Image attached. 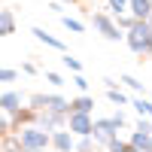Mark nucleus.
Masks as SVG:
<instances>
[{"instance_id":"21","label":"nucleus","mask_w":152,"mask_h":152,"mask_svg":"<svg viewBox=\"0 0 152 152\" xmlns=\"http://www.w3.org/2000/svg\"><path fill=\"white\" fill-rule=\"evenodd\" d=\"M137 131H140V134H149V137H152V122H149V119H140V122H137Z\"/></svg>"},{"instance_id":"19","label":"nucleus","mask_w":152,"mask_h":152,"mask_svg":"<svg viewBox=\"0 0 152 152\" xmlns=\"http://www.w3.org/2000/svg\"><path fill=\"white\" fill-rule=\"evenodd\" d=\"M110 9L116 12V15H122V12L128 9V0H110Z\"/></svg>"},{"instance_id":"23","label":"nucleus","mask_w":152,"mask_h":152,"mask_svg":"<svg viewBox=\"0 0 152 152\" xmlns=\"http://www.w3.org/2000/svg\"><path fill=\"white\" fill-rule=\"evenodd\" d=\"M73 85L79 88V91H85V88H88V79H85V76H79V73H76V76H73Z\"/></svg>"},{"instance_id":"18","label":"nucleus","mask_w":152,"mask_h":152,"mask_svg":"<svg viewBox=\"0 0 152 152\" xmlns=\"http://www.w3.org/2000/svg\"><path fill=\"white\" fill-rule=\"evenodd\" d=\"M107 146H110V152H128V143H122L119 137H113V140H110Z\"/></svg>"},{"instance_id":"3","label":"nucleus","mask_w":152,"mask_h":152,"mask_svg":"<svg viewBox=\"0 0 152 152\" xmlns=\"http://www.w3.org/2000/svg\"><path fill=\"white\" fill-rule=\"evenodd\" d=\"M91 21H94V28H97L100 34H104L110 43H119L122 37H125V34H119V28H116V24H113L107 15H104V12H94V18H91Z\"/></svg>"},{"instance_id":"5","label":"nucleus","mask_w":152,"mask_h":152,"mask_svg":"<svg viewBox=\"0 0 152 152\" xmlns=\"http://www.w3.org/2000/svg\"><path fill=\"white\" fill-rule=\"evenodd\" d=\"M128 9L134 21H146L152 15V0H128Z\"/></svg>"},{"instance_id":"7","label":"nucleus","mask_w":152,"mask_h":152,"mask_svg":"<svg viewBox=\"0 0 152 152\" xmlns=\"http://www.w3.org/2000/svg\"><path fill=\"white\" fill-rule=\"evenodd\" d=\"M52 143H55L58 152H73V137H70V131H55V134H52Z\"/></svg>"},{"instance_id":"14","label":"nucleus","mask_w":152,"mask_h":152,"mask_svg":"<svg viewBox=\"0 0 152 152\" xmlns=\"http://www.w3.org/2000/svg\"><path fill=\"white\" fill-rule=\"evenodd\" d=\"M131 107H134L137 113H140V116H146V119L152 122V100H146V97L140 94V97H137V100H134V104H131Z\"/></svg>"},{"instance_id":"6","label":"nucleus","mask_w":152,"mask_h":152,"mask_svg":"<svg viewBox=\"0 0 152 152\" xmlns=\"http://www.w3.org/2000/svg\"><path fill=\"white\" fill-rule=\"evenodd\" d=\"M0 110H6V113H18V110H21V94H15V91L0 94Z\"/></svg>"},{"instance_id":"4","label":"nucleus","mask_w":152,"mask_h":152,"mask_svg":"<svg viewBox=\"0 0 152 152\" xmlns=\"http://www.w3.org/2000/svg\"><path fill=\"white\" fill-rule=\"evenodd\" d=\"M70 131L79 134V137H91V131H94L91 116H85V113H70Z\"/></svg>"},{"instance_id":"8","label":"nucleus","mask_w":152,"mask_h":152,"mask_svg":"<svg viewBox=\"0 0 152 152\" xmlns=\"http://www.w3.org/2000/svg\"><path fill=\"white\" fill-rule=\"evenodd\" d=\"M46 110H52V113H61V116H64V113L70 110V100H64L61 94H46Z\"/></svg>"},{"instance_id":"11","label":"nucleus","mask_w":152,"mask_h":152,"mask_svg":"<svg viewBox=\"0 0 152 152\" xmlns=\"http://www.w3.org/2000/svg\"><path fill=\"white\" fill-rule=\"evenodd\" d=\"M40 122H43V128H49V131H58V128H61V122H64V116H61V113L46 110L43 116H40Z\"/></svg>"},{"instance_id":"29","label":"nucleus","mask_w":152,"mask_h":152,"mask_svg":"<svg viewBox=\"0 0 152 152\" xmlns=\"http://www.w3.org/2000/svg\"><path fill=\"white\" fill-rule=\"evenodd\" d=\"M6 125H9V122H6V116H0V131H6Z\"/></svg>"},{"instance_id":"13","label":"nucleus","mask_w":152,"mask_h":152,"mask_svg":"<svg viewBox=\"0 0 152 152\" xmlns=\"http://www.w3.org/2000/svg\"><path fill=\"white\" fill-rule=\"evenodd\" d=\"M31 34H34V37H37V40H40V43H46V46H52V49H64V43H61V40H55L52 34H46L43 28H34Z\"/></svg>"},{"instance_id":"30","label":"nucleus","mask_w":152,"mask_h":152,"mask_svg":"<svg viewBox=\"0 0 152 152\" xmlns=\"http://www.w3.org/2000/svg\"><path fill=\"white\" fill-rule=\"evenodd\" d=\"M24 152H28V149H24ZM37 152H46V149H37Z\"/></svg>"},{"instance_id":"17","label":"nucleus","mask_w":152,"mask_h":152,"mask_svg":"<svg viewBox=\"0 0 152 152\" xmlns=\"http://www.w3.org/2000/svg\"><path fill=\"white\" fill-rule=\"evenodd\" d=\"M122 82H125V85H128V88H131V91H140V94H143V82H137V79H134V76H122Z\"/></svg>"},{"instance_id":"27","label":"nucleus","mask_w":152,"mask_h":152,"mask_svg":"<svg viewBox=\"0 0 152 152\" xmlns=\"http://www.w3.org/2000/svg\"><path fill=\"white\" fill-rule=\"evenodd\" d=\"M46 79H49V82H52V85H64V79H61V76H58V73H49V76H46Z\"/></svg>"},{"instance_id":"15","label":"nucleus","mask_w":152,"mask_h":152,"mask_svg":"<svg viewBox=\"0 0 152 152\" xmlns=\"http://www.w3.org/2000/svg\"><path fill=\"white\" fill-rule=\"evenodd\" d=\"M107 97H110L116 107H125V104H128V97H125V94L119 91V88H107Z\"/></svg>"},{"instance_id":"26","label":"nucleus","mask_w":152,"mask_h":152,"mask_svg":"<svg viewBox=\"0 0 152 152\" xmlns=\"http://www.w3.org/2000/svg\"><path fill=\"white\" fill-rule=\"evenodd\" d=\"M119 24H122V28H131V24H134V18H131V15H125V12H122V15H119Z\"/></svg>"},{"instance_id":"9","label":"nucleus","mask_w":152,"mask_h":152,"mask_svg":"<svg viewBox=\"0 0 152 152\" xmlns=\"http://www.w3.org/2000/svg\"><path fill=\"white\" fill-rule=\"evenodd\" d=\"M91 107H94V97H88V94H79L76 100H70V113H91Z\"/></svg>"},{"instance_id":"10","label":"nucleus","mask_w":152,"mask_h":152,"mask_svg":"<svg viewBox=\"0 0 152 152\" xmlns=\"http://www.w3.org/2000/svg\"><path fill=\"white\" fill-rule=\"evenodd\" d=\"M128 146H134L137 152H152V137H149V134H140V131H134V137H131Z\"/></svg>"},{"instance_id":"1","label":"nucleus","mask_w":152,"mask_h":152,"mask_svg":"<svg viewBox=\"0 0 152 152\" xmlns=\"http://www.w3.org/2000/svg\"><path fill=\"white\" fill-rule=\"evenodd\" d=\"M128 46L134 55H152V28L149 21H134L128 28Z\"/></svg>"},{"instance_id":"20","label":"nucleus","mask_w":152,"mask_h":152,"mask_svg":"<svg viewBox=\"0 0 152 152\" xmlns=\"http://www.w3.org/2000/svg\"><path fill=\"white\" fill-rule=\"evenodd\" d=\"M94 149V143H91V137H82L79 143H76V152H91Z\"/></svg>"},{"instance_id":"2","label":"nucleus","mask_w":152,"mask_h":152,"mask_svg":"<svg viewBox=\"0 0 152 152\" xmlns=\"http://www.w3.org/2000/svg\"><path fill=\"white\" fill-rule=\"evenodd\" d=\"M18 143H21V149H28V152H37V149H46L49 143H52V137H49L43 128H28V131H21Z\"/></svg>"},{"instance_id":"16","label":"nucleus","mask_w":152,"mask_h":152,"mask_svg":"<svg viewBox=\"0 0 152 152\" xmlns=\"http://www.w3.org/2000/svg\"><path fill=\"white\" fill-rule=\"evenodd\" d=\"M64 28H67V31H73V34H82V31H85V24H82V21H76V18H70V15H67V18H64Z\"/></svg>"},{"instance_id":"25","label":"nucleus","mask_w":152,"mask_h":152,"mask_svg":"<svg viewBox=\"0 0 152 152\" xmlns=\"http://www.w3.org/2000/svg\"><path fill=\"white\" fill-rule=\"evenodd\" d=\"M15 79V70H0V82H12Z\"/></svg>"},{"instance_id":"24","label":"nucleus","mask_w":152,"mask_h":152,"mask_svg":"<svg viewBox=\"0 0 152 152\" xmlns=\"http://www.w3.org/2000/svg\"><path fill=\"white\" fill-rule=\"evenodd\" d=\"M31 104H34L37 110H43V107H46V94H34V97H31Z\"/></svg>"},{"instance_id":"12","label":"nucleus","mask_w":152,"mask_h":152,"mask_svg":"<svg viewBox=\"0 0 152 152\" xmlns=\"http://www.w3.org/2000/svg\"><path fill=\"white\" fill-rule=\"evenodd\" d=\"M12 31H15V18H12V12L0 9V37H9Z\"/></svg>"},{"instance_id":"22","label":"nucleus","mask_w":152,"mask_h":152,"mask_svg":"<svg viewBox=\"0 0 152 152\" xmlns=\"http://www.w3.org/2000/svg\"><path fill=\"white\" fill-rule=\"evenodd\" d=\"M64 64H67V67H70L73 73H79V70H82V64H79L76 58H70V55H64Z\"/></svg>"},{"instance_id":"28","label":"nucleus","mask_w":152,"mask_h":152,"mask_svg":"<svg viewBox=\"0 0 152 152\" xmlns=\"http://www.w3.org/2000/svg\"><path fill=\"white\" fill-rule=\"evenodd\" d=\"M113 122H116L119 128H122V125H125V113H116V116H113Z\"/></svg>"}]
</instances>
